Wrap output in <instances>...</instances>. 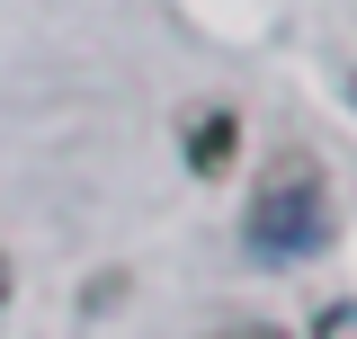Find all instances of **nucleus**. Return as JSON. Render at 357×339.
<instances>
[{"instance_id":"obj_1","label":"nucleus","mask_w":357,"mask_h":339,"mask_svg":"<svg viewBox=\"0 0 357 339\" xmlns=\"http://www.w3.org/2000/svg\"><path fill=\"white\" fill-rule=\"evenodd\" d=\"M241 241L268 268H295L331 241V188H321V161L312 152H277L250 188V214H241Z\"/></svg>"},{"instance_id":"obj_2","label":"nucleus","mask_w":357,"mask_h":339,"mask_svg":"<svg viewBox=\"0 0 357 339\" xmlns=\"http://www.w3.org/2000/svg\"><path fill=\"white\" fill-rule=\"evenodd\" d=\"M232 143H241V116H232V107H197V116H188V170H197V179L232 170Z\"/></svg>"},{"instance_id":"obj_3","label":"nucleus","mask_w":357,"mask_h":339,"mask_svg":"<svg viewBox=\"0 0 357 339\" xmlns=\"http://www.w3.org/2000/svg\"><path fill=\"white\" fill-rule=\"evenodd\" d=\"M223 339H286V331H268V322H241V331H223Z\"/></svg>"},{"instance_id":"obj_4","label":"nucleus","mask_w":357,"mask_h":339,"mask_svg":"<svg viewBox=\"0 0 357 339\" xmlns=\"http://www.w3.org/2000/svg\"><path fill=\"white\" fill-rule=\"evenodd\" d=\"M0 312H9V259H0Z\"/></svg>"}]
</instances>
